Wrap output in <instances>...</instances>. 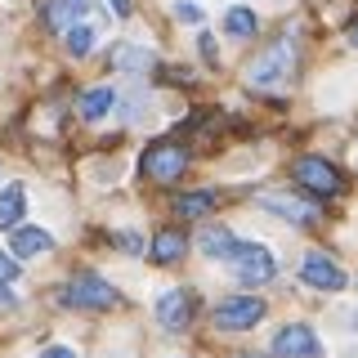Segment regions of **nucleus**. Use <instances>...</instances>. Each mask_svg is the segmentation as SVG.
<instances>
[{"instance_id": "obj_1", "label": "nucleus", "mask_w": 358, "mask_h": 358, "mask_svg": "<svg viewBox=\"0 0 358 358\" xmlns=\"http://www.w3.org/2000/svg\"><path fill=\"white\" fill-rule=\"evenodd\" d=\"M291 63H296V45H291V36H282V41H273L260 59L246 67V81L260 85V90H273V85H282L291 76Z\"/></svg>"}, {"instance_id": "obj_2", "label": "nucleus", "mask_w": 358, "mask_h": 358, "mask_svg": "<svg viewBox=\"0 0 358 358\" xmlns=\"http://www.w3.org/2000/svg\"><path fill=\"white\" fill-rule=\"evenodd\" d=\"M59 305L63 309H112L117 305V291H112L103 278L81 273V278H72V282L59 291Z\"/></svg>"}, {"instance_id": "obj_3", "label": "nucleus", "mask_w": 358, "mask_h": 358, "mask_svg": "<svg viewBox=\"0 0 358 358\" xmlns=\"http://www.w3.org/2000/svg\"><path fill=\"white\" fill-rule=\"evenodd\" d=\"M233 273H238L242 287H264L273 282V255L264 251L260 242H238V251H233Z\"/></svg>"}, {"instance_id": "obj_4", "label": "nucleus", "mask_w": 358, "mask_h": 358, "mask_svg": "<svg viewBox=\"0 0 358 358\" xmlns=\"http://www.w3.org/2000/svg\"><path fill=\"white\" fill-rule=\"evenodd\" d=\"M264 300H255V296H229V300H220L215 305V327L220 331H251L255 322H264Z\"/></svg>"}, {"instance_id": "obj_5", "label": "nucleus", "mask_w": 358, "mask_h": 358, "mask_svg": "<svg viewBox=\"0 0 358 358\" xmlns=\"http://www.w3.org/2000/svg\"><path fill=\"white\" fill-rule=\"evenodd\" d=\"M296 184H305L313 197H336L341 193V171L327 157H300L296 162Z\"/></svg>"}, {"instance_id": "obj_6", "label": "nucleus", "mask_w": 358, "mask_h": 358, "mask_svg": "<svg viewBox=\"0 0 358 358\" xmlns=\"http://www.w3.org/2000/svg\"><path fill=\"white\" fill-rule=\"evenodd\" d=\"M188 171V152L179 148V143H152L148 152H143V175H152L157 184H171V179H179Z\"/></svg>"}, {"instance_id": "obj_7", "label": "nucleus", "mask_w": 358, "mask_h": 358, "mask_svg": "<svg viewBox=\"0 0 358 358\" xmlns=\"http://www.w3.org/2000/svg\"><path fill=\"white\" fill-rule=\"evenodd\" d=\"M318 354H322V345L313 336V327H305V322H287L273 336V358H318Z\"/></svg>"}, {"instance_id": "obj_8", "label": "nucleus", "mask_w": 358, "mask_h": 358, "mask_svg": "<svg viewBox=\"0 0 358 358\" xmlns=\"http://www.w3.org/2000/svg\"><path fill=\"white\" fill-rule=\"evenodd\" d=\"M300 278L313 287V291H341L350 278H345V268L336 264V260H327L322 251H313V255H305V264H300Z\"/></svg>"}, {"instance_id": "obj_9", "label": "nucleus", "mask_w": 358, "mask_h": 358, "mask_svg": "<svg viewBox=\"0 0 358 358\" xmlns=\"http://www.w3.org/2000/svg\"><path fill=\"white\" fill-rule=\"evenodd\" d=\"M188 318H193V300H188V291H166V296L157 300V322H162L166 331H184Z\"/></svg>"}, {"instance_id": "obj_10", "label": "nucleus", "mask_w": 358, "mask_h": 358, "mask_svg": "<svg viewBox=\"0 0 358 358\" xmlns=\"http://www.w3.org/2000/svg\"><path fill=\"white\" fill-rule=\"evenodd\" d=\"M260 206L273 210V215H282V220H291V224H313L318 220V206H309V201H300V197H287V193H264Z\"/></svg>"}, {"instance_id": "obj_11", "label": "nucleus", "mask_w": 358, "mask_h": 358, "mask_svg": "<svg viewBox=\"0 0 358 358\" xmlns=\"http://www.w3.org/2000/svg\"><path fill=\"white\" fill-rule=\"evenodd\" d=\"M85 0H50V5H45V22H50L54 31H72V27H81V18H85Z\"/></svg>"}, {"instance_id": "obj_12", "label": "nucleus", "mask_w": 358, "mask_h": 358, "mask_svg": "<svg viewBox=\"0 0 358 358\" xmlns=\"http://www.w3.org/2000/svg\"><path fill=\"white\" fill-rule=\"evenodd\" d=\"M54 246V238L45 229H14V242H9V255L14 260H31V255H45Z\"/></svg>"}, {"instance_id": "obj_13", "label": "nucleus", "mask_w": 358, "mask_h": 358, "mask_svg": "<svg viewBox=\"0 0 358 358\" xmlns=\"http://www.w3.org/2000/svg\"><path fill=\"white\" fill-rule=\"evenodd\" d=\"M112 108H117V90L112 85H99V90H85L81 94V117L85 121H103Z\"/></svg>"}, {"instance_id": "obj_14", "label": "nucleus", "mask_w": 358, "mask_h": 358, "mask_svg": "<svg viewBox=\"0 0 358 358\" xmlns=\"http://www.w3.org/2000/svg\"><path fill=\"white\" fill-rule=\"evenodd\" d=\"M201 255H210V260H233V251H238V238H233L229 229H206L197 238Z\"/></svg>"}, {"instance_id": "obj_15", "label": "nucleus", "mask_w": 358, "mask_h": 358, "mask_svg": "<svg viewBox=\"0 0 358 358\" xmlns=\"http://www.w3.org/2000/svg\"><path fill=\"white\" fill-rule=\"evenodd\" d=\"M22 210H27V193H22V184H5V193H0V229H18Z\"/></svg>"}, {"instance_id": "obj_16", "label": "nucleus", "mask_w": 358, "mask_h": 358, "mask_svg": "<svg viewBox=\"0 0 358 358\" xmlns=\"http://www.w3.org/2000/svg\"><path fill=\"white\" fill-rule=\"evenodd\" d=\"M152 260L157 264H175L179 260V255H184V233H175V229H162V233H157V238H152Z\"/></svg>"}, {"instance_id": "obj_17", "label": "nucleus", "mask_w": 358, "mask_h": 358, "mask_svg": "<svg viewBox=\"0 0 358 358\" xmlns=\"http://www.w3.org/2000/svg\"><path fill=\"white\" fill-rule=\"evenodd\" d=\"M112 63L126 67V72H148V67H152V54L139 50V45H117V50H112Z\"/></svg>"}, {"instance_id": "obj_18", "label": "nucleus", "mask_w": 358, "mask_h": 358, "mask_svg": "<svg viewBox=\"0 0 358 358\" xmlns=\"http://www.w3.org/2000/svg\"><path fill=\"white\" fill-rule=\"evenodd\" d=\"M210 206H215V193H184L175 201V215L179 220H201Z\"/></svg>"}, {"instance_id": "obj_19", "label": "nucleus", "mask_w": 358, "mask_h": 358, "mask_svg": "<svg viewBox=\"0 0 358 358\" xmlns=\"http://www.w3.org/2000/svg\"><path fill=\"white\" fill-rule=\"evenodd\" d=\"M255 27H260V22H255V14H251V9H229V14H224V31H229V36H255Z\"/></svg>"}, {"instance_id": "obj_20", "label": "nucleus", "mask_w": 358, "mask_h": 358, "mask_svg": "<svg viewBox=\"0 0 358 358\" xmlns=\"http://www.w3.org/2000/svg\"><path fill=\"white\" fill-rule=\"evenodd\" d=\"M63 45H67V54H76V59H85V54L94 50V27H85V22H81V27H72V31L63 36Z\"/></svg>"}, {"instance_id": "obj_21", "label": "nucleus", "mask_w": 358, "mask_h": 358, "mask_svg": "<svg viewBox=\"0 0 358 358\" xmlns=\"http://www.w3.org/2000/svg\"><path fill=\"white\" fill-rule=\"evenodd\" d=\"M14 282H18V260L0 251V305H9V300H14V291H9Z\"/></svg>"}, {"instance_id": "obj_22", "label": "nucleus", "mask_w": 358, "mask_h": 358, "mask_svg": "<svg viewBox=\"0 0 358 358\" xmlns=\"http://www.w3.org/2000/svg\"><path fill=\"white\" fill-rule=\"evenodd\" d=\"M175 18L179 22H201V9L193 5V0H179V5H175Z\"/></svg>"}, {"instance_id": "obj_23", "label": "nucleus", "mask_w": 358, "mask_h": 358, "mask_svg": "<svg viewBox=\"0 0 358 358\" xmlns=\"http://www.w3.org/2000/svg\"><path fill=\"white\" fill-rule=\"evenodd\" d=\"M36 358H76V350H67V345H50V350H41Z\"/></svg>"}, {"instance_id": "obj_24", "label": "nucleus", "mask_w": 358, "mask_h": 358, "mask_svg": "<svg viewBox=\"0 0 358 358\" xmlns=\"http://www.w3.org/2000/svg\"><path fill=\"white\" fill-rule=\"evenodd\" d=\"M108 5H112V14H117V18H130V9H134L130 0H108Z\"/></svg>"}, {"instance_id": "obj_25", "label": "nucleus", "mask_w": 358, "mask_h": 358, "mask_svg": "<svg viewBox=\"0 0 358 358\" xmlns=\"http://www.w3.org/2000/svg\"><path fill=\"white\" fill-rule=\"evenodd\" d=\"M350 45H358V22H354V31H350Z\"/></svg>"}]
</instances>
